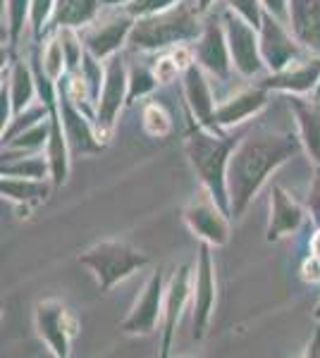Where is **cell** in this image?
<instances>
[{"mask_svg":"<svg viewBox=\"0 0 320 358\" xmlns=\"http://www.w3.org/2000/svg\"><path fill=\"white\" fill-rule=\"evenodd\" d=\"M98 0H57L55 5V24L77 27L89 22L96 13Z\"/></svg>","mask_w":320,"mask_h":358,"instance_id":"cell-21","label":"cell"},{"mask_svg":"<svg viewBox=\"0 0 320 358\" xmlns=\"http://www.w3.org/2000/svg\"><path fill=\"white\" fill-rule=\"evenodd\" d=\"M79 261L94 270L98 285L106 292L115 282L125 280L134 270L144 268L148 263V258L130 244H125V241H101V244L91 246L86 253H81Z\"/></svg>","mask_w":320,"mask_h":358,"instance_id":"cell-4","label":"cell"},{"mask_svg":"<svg viewBox=\"0 0 320 358\" xmlns=\"http://www.w3.org/2000/svg\"><path fill=\"white\" fill-rule=\"evenodd\" d=\"M301 208L296 201L284 192L282 187L272 189V217L270 227H267V239H280L284 234H292L301 222Z\"/></svg>","mask_w":320,"mask_h":358,"instance_id":"cell-13","label":"cell"},{"mask_svg":"<svg viewBox=\"0 0 320 358\" xmlns=\"http://www.w3.org/2000/svg\"><path fill=\"white\" fill-rule=\"evenodd\" d=\"M299 151V138L292 134H277V131H253L239 143L227 163V184H230L232 213L237 217L251 201L256 189L277 165L292 158Z\"/></svg>","mask_w":320,"mask_h":358,"instance_id":"cell-1","label":"cell"},{"mask_svg":"<svg viewBox=\"0 0 320 358\" xmlns=\"http://www.w3.org/2000/svg\"><path fill=\"white\" fill-rule=\"evenodd\" d=\"M132 22L127 17H115V20L103 22L101 27H96L94 31L86 36V45H89L94 57H106L113 53L115 48L122 43V38L127 36Z\"/></svg>","mask_w":320,"mask_h":358,"instance_id":"cell-14","label":"cell"},{"mask_svg":"<svg viewBox=\"0 0 320 358\" xmlns=\"http://www.w3.org/2000/svg\"><path fill=\"white\" fill-rule=\"evenodd\" d=\"M125 65H122L120 57H113L106 74V86H103V96H101V108H98V129L108 131L115 122V115L120 110L122 96H125Z\"/></svg>","mask_w":320,"mask_h":358,"instance_id":"cell-10","label":"cell"},{"mask_svg":"<svg viewBox=\"0 0 320 358\" xmlns=\"http://www.w3.org/2000/svg\"><path fill=\"white\" fill-rule=\"evenodd\" d=\"M179 67L177 65V60L170 55V57H160L158 62H155V82H160V84H167V82H172L174 77H177V72H179Z\"/></svg>","mask_w":320,"mask_h":358,"instance_id":"cell-30","label":"cell"},{"mask_svg":"<svg viewBox=\"0 0 320 358\" xmlns=\"http://www.w3.org/2000/svg\"><path fill=\"white\" fill-rule=\"evenodd\" d=\"M289 103L294 106V113L299 117L301 136H304L308 153L320 165V106L318 103H304L301 98H292Z\"/></svg>","mask_w":320,"mask_h":358,"instance_id":"cell-18","label":"cell"},{"mask_svg":"<svg viewBox=\"0 0 320 358\" xmlns=\"http://www.w3.org/2000/svg\"><path fill=\"white\" fill-rule=\"evenodd\" d=\"M108 3H118V0H108Z\"/></svg>","mask_w":320,"mask_h":358,"instance_id":"cell-41","label":"cell"},{"mask_svg":"<svg viewBox=\"0 0 320 358\" xmlns=\"http://www.w3.org/2000/svg\"><path fill=\"white\" fill-rule=\"evenodd\" d=\"M289 22L301 43L320 53V0H289Z\"/></svg>","mask_w":320,"mask_h":358,"instance_id":"cell-11","label":"cell"},{"mask_svg":"<svg viewBox=\"0 0 320 358\" xmlns=\"http://www.w3.org/2000/svg\"><path fill=\"white\" fill-rule=\"evenodd\" d=\"M170 5H172V0H134L130 13H134V15H153V13H160V10L170 8Z\"/></svg>","mask_w":320,"mask_h":358,"instance_id":"cell-32","label":"cell"},{"mask_svg":"<svg viewBox=\"0 0 320 358\" xmlns=\"http://www.w3.org/2000/svg\"><path fill=\"white\" fill-rule=\"evenodd\" d=\"M211 3H213V0H199V10H206Z\"/></svg>","mask_w":320,"mask_h":358,"instance_id":"cell-40","label":"cell"},{"mask_svg":"<svg viewBox=\"0 0 320 358\" xmlns=\"http://www.w3.org/2000/svg\"><path fill=\"white\" fill-rule=\"evenodd\" d=\"M50 163H53L55 182L60 184L62 179H65V172H67V158H65L62 129H60V122H57V120H53V124H50Z\"/></svg>","mask_w":320,"mask_h":358,"instance_id":"cell-24","label":"cell"},{"mask_svg":"<svg viewBox=\"0 0 320 358\" xmlns=\"http://www.w3.org/2000/svg\"><path fill=\"white\" fill-rule=\"evenodd\" d=\"M62 60H65V50H62L60 41H50L48 48L43 53V67L48 72V77L57 79V74L62 72Z\"/></svg>","mask_w":320,"mask_h":358,"instance_id":"cell-28","label":"cell"},{"mask_svg":"<svg viewBox=\"0 0 320 358\" xmlns=\"http://www.w3.org/2000/svg\"><path fill=\"white\" fill-rule=\"evenodd\" d=\"M318 317H320V306H318Z\"/></svg>","mask_w":320,"mask_h":358,"instance_id":"cell-42","label":"cell"},{"mask_svg":"<svg viewBox=\"0 0 320 358\" xmlns=\"http://www.w3.org/2000/svg\"><path fill=\"white\" fill-rule=\"evenodd\" d=\"M230 3H232V8L244 17V20L251 22L253 27L258 24L260 15H258V5H256V0H230Z\"/></svg>","mask_w":320,"mask_h":358,"instance_id":"cell-33","label":"cell"},{"mask_svg":"<svg viewBox=\"0 0 320 358\" xmlns=\"http://www.w3.org/2000/svg\"><path fill=\"white\" fill-rule=\"evenodd\" d=\"M50 3H53V0H32L34 29H36V31H41V27H43V20H46V15H48V10H50Z\"/></svg>","mask_w":320,"mask_h":358,"instance_id":"cell-35","label":"cell"},{"mask_svg":"<svg viewBox=\"0 0 320 358\" xmlns=\"http://www.w3.org/2000/svg\"><path fill=\"white\" fill-rule=\"evenodd\" d=\"M5 175H17V177H29V179H43L46 175V160L41 158H29L25 163H17V165H3Z\"/></svg>","mask_w":320,"mask_h":358,"instance_id":"cell-27","label":"cell"},{"mask_svg":"<svg viewBox=\"0 0 320 358\" xmlns=\"http://www.w3.org/2000/svg\"><path fill=\"white\" fill-rule=\"evenodd\" d=\"M184 220H187V224L191 227V232L199 234L208 244H225L227 234H230V227H227V220L223 215V206L215 203V199L208 189H206V194H201L199 199L187 208Z\"/></svg>","mask_w":320,"mask_h":358,"instance_id":"cell-6","label":"cell"},{"mask_svg":"<svg viewBox=\"0 0 320 358\" xmlns=\"http://www.w3.org/2000/svg\"><path fill=\"white\" fill-rule=\"evenodd\" d=\"M311 251H313V258H318L320 261V232L313 236V241H311Z\"/></svg>","mask_w":320,"mask_h":358,"instance_id":"cell-39","label":"cell"},{"mask_svg":"<svg viewBox=\"0 0 320 358\" xmlns=\"http://www.w3.org/2000/svg\"><path fill=\"white\" fill-rule=\"evenodd\" d=\"M199 34L196 17L187 3H179L177 8H165L160 13L146 15L132 31V43L137 48H162L174 41H184Z\"/></svg>","mask_w":320,"mask_h":358,"instance_id":"cell-2","label":"cell"},{"mask_svg":"<svg viewBox=\"0 0 320 358\" xmlns=\"http://www.w3.org/2000/svg\"><path fill=\"white\" fill-rule=\"evenodd\" d=\"M230 148L232 141L227 138H215L213 134H194L187 141V153L199 172L203 187L211 192V196L225 208V177H227V163H230Z\"/></svg>","mask_w":320,"mask_h":358,"instance_id":"cell-3","label":"cell"},{"mask_svg":"<svg viewBox=\"0 0 320 358\" xmlns=\"http://www.w3.org/2000/svg\"><path fill=\"white\" fill-rule=\"evenodd\" d=\"M72 98L65 96L62 98V124H65V134H67V141L74 151H91L96 148L94 143V136L89 131V124L84 122V117L79 115L77 108L72 106Z\"/></svg>","mask_w":320,"mask_h":358,"instance_id":"cell-19","label":"cell"},{"mask_svg":"<svg viewBox=\"0 0 320 358\" xmlns=\"http://www.w3.org/2000/svg\"><path fill=\"white\" fill-rule=\"evenodd\" d=\"M199 60L206 69H211L218 77H227V48L223 41V31L215 27V22L206 27L199 43Z\"/></svg>","mask_w":320,"mask_h":358,"instance_id":"cell-16","label":"cell"},{"mask_svg":"<svg viewBox=\"0 0 320 358\" xmlns=\"http://www.w3.org/2000/svg\"><path fill=\"white\" fill-rule=\"evenodd\" d=\"M263 38H260V50H263V57L267 60V65L277 72H282L284 67L289 65V60L296 55V45L292 43V38L282 31L280 22L265 17L263 20Z\"/></svg>","mask_w":320,"mask_h":358,"instance_id":"cell-12","label":"cell"},{"mask_svg":"<svg viewBox=\"0 0 320 358\" xmlns=\"http://www.w3.org/2000/svg\"><path fill=\"white\" fill-rule=\"evenodd\" d=\"M184 91H187V98H189L191 108H194L196 117H199L203 124H218L215 122L211 91H208V84H206V79H203L199 67H194V65L187 67V74H184Z\"/></svg>","mask_w":320,"mask_h":358,"instance_id":"cell-15","label":"cell"},{"mask_svg":"<svg viewBox=\"0 0 320 358\" xmlns=\"http://www.w3.org/2000/svg\"><path fill=\"white\" fill-rule=\"evenodd\" d=\"M27 15V0H10V20H13V34L17 36L22 29V22H25Z\"/></svg>","mask_w":320,"mask_h":358,"instance_id":"cell-34","label":"cell"},{"mask_svg":"<svg viewBox=\"0 0 320 358\" xmlns=\"http://www.w3.org/2000/svg\"><path fill=\"white\" fill-rule=\"evenodd\" d=\"M311 206L316 210V220L320 222V170L316 175V182H313V189H311Z\"/></svg>","mask_w":320,"mask_h":358,"instance_id":"cell-37","label":"cell"},{"mask_svg":"<svg viewBox=\"0 0 320 358\" xmlns=\"http://www.w3.org/2000/svg\"><path fill=\"white\" fill-rule=\"evenodd\" d=\"M265 106V94L263 91H246L239 94L232 101L223 103V106L215 110V122L218 124H239L242 120H246L249 115H253L258 108Z\"/></svg>","mask_w":320,"mask_h":358,"instance_id":"cell-17","label":"cell"},{"mask_svg":"<svg viewBox=\"0 0 320 358\" xmlns=\"http://www.w3.org/2000/svg\"><path fill=\"white\" fill-rule=\"evenodd\" d=\"M13 98H15V110H22L29 103V98H32V77H29V72L22 65H17L15 69Z\"/></svg>","mask_w":320,"mask_h":358,"instance_id":"cell-26","label":"cell"},{"mask_svg":"<svg viewBox=\"0 0 320 358\" xmlns=\"http://www.w3.org/2000/svg\"><path fill=\"white\" fill-rule=\"evenodd\" d=\"M320 77V65H306V67H296L289 72H282L277 79H270V86L277 89H287V91H308L316 79Z\"/></svg>","mask_w":320,"mask_h":358,"instance_id":"cell-22","label":"cell"},{"mask_svg":"<svg viewBox=\"0 0 320 358\" xmlns=\"http://www.w3.org/2000/svg\"><path fill=\"white\" fill-rule=\"evenodd\" d=\"M162 275L160 270L148 280L141 296L137 299L132 313L122 322V330L127 334H151L155 330V322L160 317V299H162Z\"/></svg>","mask_w":320,"mask_h":358,"instance_id":"cell-7","label":"cell"},{"mask_svg":"<svg viewBox=\"0 0 320 358\" xmlns=\"http://www.w3.org/2000/svg\"><path fill=\"white\" fill-rule=\"evenodd\" d=\"M36 327L46 344L50 346L55 356L69 354V339L77 334V317L55 299L36 306Z\"/></svg>","mask_w":320,"mask_h":358,"instance_id":"cell-5","label":"cell"},{"mask_svg":"<svg viewBox=\"0 0 320 358\" xmlns=\"http://www.w3.org/2000/svg\"><path fill=\"white\" fill-rule=\"evenodd\" d=\"M144 127L151 136H165L170 131V117L160 106H148L144 110Z\"/></svg>","mask_w":320,"mask_h":358,"instance_id":"cell-25","label":"cell"},{"mask_svg":"<svg viewBox=\"0 0 320 358\" xmlns=\"http://www.w3.org/2000/svg\"><path fill=\"white\" fill-rule=\"evenodd\" d=\"M41 138H46V127H36L32 134H22L20 141H15V146H39Z\"/></svg>","mask_w":320,"mask_h":358,"instance_id":"cell-36","label":"cell"},{"mask_svg":"<svg viewBox=\"0 0 320 358\" xmlns=\"http://www.w3.org/2000/svg\"><path fill=\"white\" fill-rule=\"evenodd\" d=\"M132 89H130V101L132 98H137V96H141L144 91H148L151 86H153L155 82V77H148V72L144 67H139V69H134L132 72Z\"/></svg>","mask_w":320,"mask_h":358,"instance_id":"cell-31","label":"cell"},{"mask_svg":"<svg viewBox=\"0 0 320 358\" xmlns=\"http://www.w3.org/2000/svg\"><path fill=\"white\" fill-rule=\"evenodd\" d=\"M251 22H244L242 17H225V27H227V38H230V50L235 57V65L244 74H256L263 62L258 57V43H256V34L249 27Z\"/></svg>","mask_w":320,"mask_h":358,"instance_id":"cell-8","label":"cell"},{"mask_svg":"<svg viewBox=\"0 0 320 358\" xmlns=\"http://www.w3.org/2000/svg\"><path fill=\"white\" fill-rule=\"evenodd\" d=\"M215 303V277H213V261L208 246L201 248L199 273H196V301H194V337H201L208 325Z\"/></svg>","mask_w":320,"mask_h":358,"instance_id":"cell-9","label":"cell"},{"mask_svg":"<svg viewBox=\"0 0 320 358\" xmlns=\"http://www.w3.org/2000/svg\"><path fill=\"white\" fill-rule=\"evenodd\" d=\"M189 294V268L184 265L172 280V287L167 292V301H165V310H167V322H165V342H162V354H167V346H170V337L174 332V322H177L179 308L187 301Z\"/></svg>","mask_w":320,"mask_h":358,"instance_id":"cell-20","label":"cell"},{"mask_svg":"<svg viewBox=\"0 0 320 358\" xmlns=\"http://www.w3.org/2000/svg\"><path fill=\"white\" fill-rule=\"evenodd\" d=\"M46 184L41 179H25V182H15V179H3V194H8L15 201H41L46 199Z\"/></svg>","mask_w":320,"mask_h":358,"instance_id":"cell-23","label":"cell"},{"mask_svg":"<svg viewBox=\"0 0 320 358\" xmlns=\"http://www.w3.org/2000/svg\"><path fill=\"white\" fill-rule=\"evenodd\" d=\"M60 43H62V50H65V60L69 67H77L79 65V57H81V43L77 38V34L72 29H65L60 36Z\"/></svg>","mask_w":320,"mask_h":358,"instance_id":"cell-29","label":"cell"},{"mask_svg":"<svg viewBox=\"0 0 320 358\" xmlns=\"http://www.w3.org/2000/svg\"><path fill=\"white\" fill-rule=\"evenodd\" d=\"M263 3L267 5V10H270L272 15L284 20V0H263Z\"/></svg>","mask_w":320,"mask_h":358,"instance_id":"cell-38","label":"cell"}]
</instances>
